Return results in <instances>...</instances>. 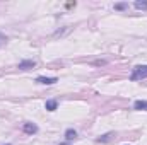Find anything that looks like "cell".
I'll return each mask as SVG.
<instances>
[{
	"instance_id": "cell-1",
	"label": "cell",
	"mask_w": 147,
	"mask_h": 145,
	"mask_svg": "<svg viewBox=\"0 0 147 145\" xmlns=\"http://www.w3.org/2000/svg\"><path fill=\"white\" fill-rule=\"evenodd\" d=\"M142 79H147V65H137L134 70H132V75H130V80H142Z\"/></svg>"
},
{
	"instance_id": "cell-2",
	"label": "cell",
	"mask_w": 147,
	"mask_h": 145,
	"mask_svg": "<svg viewBox=\"0 0 147 145\" xmlns=\"http://www.w3.org/2000/svg\"><path fill=\"white\" fill-rule=\"evenodd\" d=\"M38 84H43V85H53V84H57L58 82V79L57 77H43V75H39L36 79Z\"/></svg>"
},
{
	"instance_id": "cell-3",
	"label": "cell",
	"mask_w": 147,
	"mask_h": 145,
	"mask_svg": "<svg viewBox=\"0 0 147 145\" xmlns=\"http://www.w3.org/2000/svg\"><path fill=\"white\" fill-rule=\"evenodd\" d=\"M34 67H36V62H34V60H22V62H19V65H17L19 70H29V68H34Z\"/></svg>"
},
{
	"instance_id": "cell-4",
	"label": "cell",
	"mask_w": 147,
	"mask_h": 145,
	"mask_svg": "<svg viewBox=\"0 0 147 145\" xmlns=\"http://www.w3.org/2000/svg\"><path fill=\"white\" fill-rule=\"evenodd\" d=\"M22 130H24V133H28V135H34L38 132V126L34 123H24V125H22Z\"/></svg>"
},
{
	"instance_id": "cell-5",
	"label": "cell",
	"mask_w": 147,
	"mask_h": 145,
	"mask_svg": "<svg viewBox=\"0 0 147 145\" xmlns=\"http://www.w3.org/2000/svg\"><path fill=\"white\" fill-rule=\"evenodd\" d=\"M75 137H77V132H75L74 128H69V130L65 132V140H67V144H69V142H72Z\"/></svg>"
},
{
	"instance_id": "cell-6",
	"label": "cell",
	"mask_w": 147,
	"mask_h": 145,
	"mask_svg": "<svg viewBox=\"0 0 147 145\" xmlns=\"http://www.w3.org/2000/svg\"><path fill=\"white\" fill-rule=\"evenodd\" d=\"M45 108L48 109V111H55V109L58 108V103H57L55 99H50V101L45 103Z\"/></svg>"
},
{
	"instance_id": "cell-7",
	"label": "cell",
	"mask_w": 147,
	"mask_h": 145,
	"mask_svg": "<svg viewBox=\"0 0 147 145\" xmlns=\"http://www.w3.org/2000/svg\"><path fill=\"white\" fill-rule=\"evenodd\" d=\"M134 109H137V111H147V101H135L134 103Z\"/></svg>"
},
{
	"instance_id": "cell-8",
	"label": "cell",
	"mask_w": 147,
	"mask_h": 145,
	"mask_svg": "<svg viewBox=\"0 0 147 145\" xmlns=\"http://www.w3.org/2000/svg\"><path fill=\"white\" fill-rule=\"evenodd\" d=\"M134 7H135L137 10H147V0H137V2L134 3Z\"/></svg>"
},
{
	"instance_id": "cell-9",
	"label": "cell",
	"mask_w": 147,
	"mask_h": 145,
	"mask_svg": "<svg viewBox=\"0 0 147 145\" xmlns=\"http://www.w3.org/2000/svg\"><path fill=\"white\" fill-rule=\"evenodd\" d=\"M111 138V133H106V135H103V137H99L98 138V142H108Z\"/></svg>"
},
{
	"instance_id": "cell-10",
	"label": "cell",
	"mask_w": 147,
	"mask_h": 145,
	"mask_svg": "<svg viewBox=\"0 0 147 145\" xmlns=\"http://www.w3.org/2000/svg\"><path fill=\"white\" fill-rule=\"evenodd\" d=\"M127 7H128V3H116V5H115L116 10H125Z\"/></svg>"
},
{
	"instance_id": "cell-11",
	"label": "cell",
	"mask_w": 147,
	"mask_h": 145,
	"mask_svg": "<svg viewBox=\"0 0 147 145\" xmlns=\"http://www.w3.org/2000/svg\"><path fill=\"white\" fill-rule=\"evenodd\" d=\"M5 41H7V38H5L3 34H2V33H0V46H2V44H3Z\"/></svg>"
},
{
	"instance_id": "cell-12",
	"label": "cell",
	"mask_w": 147,
	"mask_h": 145,
	"mask_svg": "<svg viewBox=\"0 0 147 145\" xmlns=\"http://www.w3.org/2000/svg\"><path fill=\"white\" fill-rule=\"evenodd\" d=\"M7 145H10V144H7Z\"/></svg>"
}]
</instances>
